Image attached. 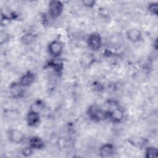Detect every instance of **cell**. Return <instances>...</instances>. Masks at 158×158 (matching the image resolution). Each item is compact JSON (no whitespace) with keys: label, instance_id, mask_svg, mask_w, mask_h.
Segmentation results:
<instances>
[{"label":"cell","instance_id":"14","mask_svg":"<svg viewBox=\"0 0 158 158\" xmlns=\"http://www.w3.org/2000/svg\"><path fill=\"white\" fill-rule=\"evenodd\" d=\"M33 150V149L32 148H31L29 146H27L25 148H23V149L22 151V154L24 156L27 157V156H30L32 154Z\"/></svg>","mask_w":158,"mask_h":158},{"label":"cell","instance_id":"4","mask_svg":"<svg viewBox=\"0 0 158 158\" xmlns=\"http://www.w3.org/2000/svg\"><path fill=\"white\" fill-rule=\"evenodd\" d=\"M87 44L88 48L93 51L99 50L102 44V40L101 35L98 32L90 33L87 38Z\"/></svg>","mask_w":158,"mask_h":158},{"label":"cell","instance_id":"10","mask_svg":"<svg viewBox=\"0 0 158 158\" xmlns=\"http://www.w3.org/2000/svg\"><path fill=\"white\" fill-rule=\"evenodd\" d=\"M115 152V147L112 143H105L99 149V154L102 157L112 156Z\"/></svg>","mask_w":158,"mask_h":158},{"label":"cell","instance_id":"9","mask_svg":"<svg viewBox=\"0 0 158 158\" xmlns=\"http://www.w3.org/2000/svg\"><path fill=\"white\" fill-rule=\"evenodd\" d=\"M35 79H36L35 73L31 71H28L25 73H24L20 78V80L17 85L21 88L28 87L35 82Z\"/></svg>","mask_w":158,"mask_h":158},{"label":"cell","instance_id":"15","mask_svg":"<svg viewBox=\"0 0 158 158\" xmlns=\"http://www.w3.org/2000/svg\"><path fill=\"white\" fill-rule=\"evenodd\" d=\"M95 1L93 0H84L82 1V4L86 7H93L95 5Z\"/></svg>","mask_w":158,"mask_h":158},{"label":"cell","instance_id":"13","mask_svg":"<svg viewBox=\"0 0 158 158\" xmlns=\"http://www.w3.org/2000/svg\"><path fill=\"white\" fill-rule=\"evenodd\" d=\"M157 2H151L148 6V10L153 15H157L158 13V6Z\"/></svg>","mask_w":158,"mask_h":158},{"label":"cell","instance_id":"12","mask_svg":"<svg viewBox=\"0 0 158 158\" xmlns=\"http://www.w3.org/2000/svg\"><path fill=\"white\" fill-rule=\"evenodd\" d=\"M158 156V149L154 146H148L146 148L145 156L147 158H154Z\"/></svg>","mask_w":158,"mask_h":158},{"label":"cell","instance_id":"7","mask_svg":"<svg viewBox=\"0 0 158 158\" xmlns=\"http://www.w3.org/2000/svg\"><path fill=\"white\" fill-rule=\"evenodd\" d=\"M26 122L27 125L31 127H36L40 122V115L36 109H31L26 115Z\"/></svg>","mask_w":158,"mask_h":158},{"label":"cell","instance_id":"5","mask_svg":"<svg viewBox=\"0 0 158 158\" xmlns=\"http://www.w3.org/2000/svg\"><path fill=\"white\" fill-rule=\"evenodd\" d=\"M64 49V44L59 40H53L51 41L48 46L49 54L54 58L59 57L62 53Z\"/></svg>","mask_w":158,"mask_h":158},{"label":"cell","instance_id":"3","mask_svg":"<svg viewBox=\"0 0 158 158\" xmlns=\"http://www.w3.org/2000/svg\"><path fill=\"white\" fill-rule=\"evenodd\" d=\"M106 111L107 118H109L113 123H119L123 118V110L117 104H112Z\"/></svg>","mask_w":158,"mask_h":158},{"label":"cell","instance_id":"6","mask_svg":"<svg viewBox=\"0 0 158 158\" xmlns=\"http://www.w3.org/2000/svg\"><path fill=\"white\" fill-rule=\"evenodd\" d=\"M7 136L10 143L15 144L22 143L25 138L24 133L22 131L15 128L8 130L7 131Z\"/></svg>","mask_w":158,"mask_h":158},{"label":"cell","instance_id":"2","mask_svg":"<svg viewBox=\"0 0 158 158\" xmlns=\"http://www.w3.org/2000/svg\"><path fill=\"white\" fill-rule=\"evenodd\" d=\"M64 8V6L62 2L57 0L51 1L48 4V14L52 19H56L60 16Z\"/></svg>","mask_w":158,"mask_h":158},{"label":"cell","instance_id":"1","mask_svg":"<svg viewBox=\"0 0 158 158\" xmlns=\"http://www.w3.org/2000/svg\"><path fill=\"white\" fill-rule=\"evenodd\" d=\"M89 118L94 122H99L107 118V111L98 105H91L88 109Z\"/></svg>","mask_w":158,"mask_h":158},{"label":"cell","instance_id":"11","mask_svg":"<svg viewBox=\"0 0 158 158\" xmlns=\"http://www.w3.org/2000/svg\"><path fill=\"white\" fill-rule=\"evenodd\" d=\"M28 146L33 149L40 150L43 149L45 146V144L44 141L40 136H33L29 139Z\"/></svg>","mask_w":158,"mask_h":158},{"label":"cell","instance_id":"8","mask_svg":"<svg viewBox=\"0 0 158 158\" xmlns=\"http://www.w3.org/2000/svg\"><path fill=\"white\" fill-rule=\"evenodd\" d=\"M127 40L133 43H137L142 41L143 33L141 31L136 28H131L126 31Z\"/></svg>","mask_w":158,"mask_h":158}]
</instances>
